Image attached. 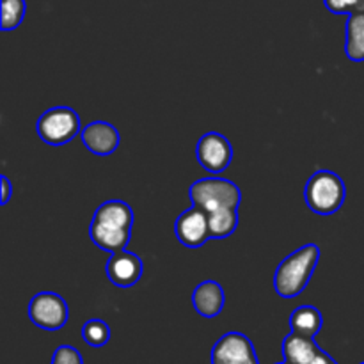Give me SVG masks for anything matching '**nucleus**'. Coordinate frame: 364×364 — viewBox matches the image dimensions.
<instances>
[{
  "label": "nucleus",
  "instance_id": "1",
  "mask_svg": "<svg viewBox=\"0 0 364 364\" xmlns=\"http://www.w3.org/2000/svg\"><path fill=\"white\" fill-rule=\"evenodd\" d=\"M134 210L128 203L112 199L96 208L89 226V237L92 244L107 252H117L127 249L132 240Z\"/></svg>",
  "mask_w": 364,
  "mask_h": 364
},
{
  "label": "nucleus",
  "instance_id": "2",
  "mask_svg": "<svg viewBox=\"0 0 364 364\" xmlns=\"http://www.w3.org/2000/svg\"><path fill=\"white\" fill-rule=\"evenodd\" d=\"M320 259V247L306 244L288 255L274 274V288L281 299H295L308 287Z\"/></svg>",
  "mask_w": 364,
  "mask_h": 364
},
{
  "label": "nucleus",
  "instance_id": "3",
  "mask_svg": "<svg viewBox=\"0 0 364 364\" xmlns=\"http://www.w3.org/2000/svg\"><path fill=\"white\" fill-rule=\"evenodd\" d=\"M347 188L343 180L333 171H316L304 188L306 205L318 215H333L343 206Z\"/></svg>",
  "mask_w": 364,
  "mask_h": 364
},
{
  "label": "nucleus",
  "instance_id": "4",
  "mask_svg": "<svg viewBox=\"0 0 364 364\" xmlns=\"http://www.w3.org/2000/svg\"><path fill=\"white\" fill-rule=\"evenodd\" d=\"M192 205L199 206L206 213L217 212L224 208H237L240 206V188L226 178H203L194 181L188 188Z\"/></svg>",
  "mask_w": 364,
  "mask_h": 364
},
{
  "label": "nucleus",
  "instance_id": "5",
  "mask_svg": "<svg viewBox=\"0 0 364 364\" xmlns=\"http://www.w3.org/2000/svg\"><path fill=\"white\" fill-rule=\"evenodd\" d=\"M38 135L50 146L68 144L80 134V117L70 107H53L39 116Z\"/></svg>",
  "mask_w": 364,
  "mask_h": 364
},
{
  "label": "nucleus",
  "instance_id": "6",
  "mask_svg": "<svg viewBox=\"0 0 364 364\" xmlns=\"http://www.w3.org/2000/svg\"><path fill=\"white\" fill-rule=\"evenodd\" d=\"M68 309L66 301L53 291H41L28 302V318L36 327L43 331H59L66 326Z\"/></svg>",
  "mask_w": 364,
  "mask_h": 364
},
{
  "label": "nucleus",
  "instance_id": "7",
  "mask_svg": "<svg viewBox=\"0 0 364 364\" xmlns=\"http://www.w3.org/2000/svg\"><path fill=\"white\" fill-rule=\"evenodd\" d=\"M196 159L208 173L219 174L226 171L233 160V146L224 135L208 132L196 146Z\"/></svg>",
  "mask_w": 364,
  "mask_h": 364
},
{
  "label": "nucleus",
  "instance_id": "8",
  "mask_svg": "<svg viewBox=\"0 0 364 364\" xmlns=\"http://www.w3.org/2000/svg\"><path fill=\"white\" fill-rule=\"evenodd\" d=\"M212 364H258V358L245 334L228 333L213 345Z\"/></svg>",
  "mask_w": 364,
  "mask_h": 364
},
{
  "label": "nucleus",
  "instance_id": "9",
  "mask_svg": "<svg viewBox=\"0 0 364 364\" xmlns=\"http://www.w3.org/2000/svg\"><path fill=\"white\" fill-rule=\"evenodd\" d=\"M174 233H176L178 240L185 247H201L206 242L212 240L208 226V213L203 208H199V206L192 205L191 210H185L176 219V223H174Z\"/></svg>",
  "mask_w": 364,
  "mask_h": 364
},
{
  "label": "nucleus",
  "instance_id": "10",
  "mask_svg": "<svg viewBox=\"0 0 364 364\" xmlns=\"http://www.w3.org/2000/svg\"><path fill=\"white\" fill-rule=\"evenodd\" d=\"M105 270L107 277H109V281L114 287L132 288L142 277L144 265H142V259L135 252L123 249V251H117L110 255Z\"/></svg>",
  "mask_w": 364,
  "mask_h": 364
},
{
  "label": "nucleus",
  "instance_id": "11",
  "mask_svg": "<svg viewBox=\"0 0 364 364\" xmlns=\"http://www.w3.org/2000/svg\"><path fill=\"white\" fill-rule=\"evenodd\" d=\"M80 139L85 148L98 156H109L119 148V132L107 121H92L82 128Z\"/></svg>",
  "mask_w": 364,
  "mask_h": 364
},
{
  "label": "nucleus",
  "instance_id": "12",
  "mask_svg": "<svg viewBox=\"0 0 364 364\" xmlns=\"http://www.w3.org/2000/svg\"><path fill=\"white\" fill-rule=\"evenodd\" d=\"M224 290L217 281H203L201 284H198L192 294V304L194 309L205 318H215L220 315L224 308Z\"/></svg>",
  "mask_w": 364,
  "mask_h": 364
},
{
  "label": "nucleus",
  "instance_id": "13",
  "mask_svg": "<svg viewBox=\"0 0 364 364\" xmlns=\"http://www.w3.org/2000/svg\"><path fill=\"white\" fill-rule=\"evenodd\" d=\"M322 348L316 345L315 338L304 336L291 331L283 341V358L290 364H309Z\"/></svg>",
  "mask_w": 364,
  "mask_h": 364
},
{
  "label": "nucleus",
  "instance_id": "14",
  "mask_svg": "<svg viewBox=\"0 0 364 364\" xmlns=\"http://www.w3.org/2000/svg\"><path fill=\"white\" fill-rule=\"evenodd\" d=\"M345 53L352 63L364 60V11L348 16Z\"/></svg>",
  "mask_w": 364,
  "mask_h": 364
},
{
  "label": "nucleus",
  "instance_id": "15",
  "mask_svg": "<svg viewBox=\"0 0 364 364\" xmlns=\"http://www.w3.org/2000/svg\"><path fill=\"white\" fill-rule=\"evenodd\" d=\"M322 313L315 306H301L290 316V327L294 333L315 338L322 329Z\"/></svg>",
  "mask_w": 364,
  "mask_h": 364
},
{
  "label": "nucleus",
  "instance_id": "16",
  "mask_svg": "<svg viewBox=\"0 0 364 364\" xmlns=\"http://www.w3.org/2000/svg\"><path fill=\"white\" fill-rule=\"evenodd\" d=\"M208 226L210 237L213 240H224V238L231 237L238 226V210L224 208L208 213Z\"/></svg>",
  "mask_w": 364,
  "mask_h": 364
},
{
  "label": "nucleus",
  "instance_id": "17",
  "mask_svg": "<svg viewBox=\"0 0 364 364\" xmlns=\"http://www.w3.org/2000/svg\"><path fill=\"white\" fill-rule=\"evenodd\" d=\"M82 340L89 345V347H105L110 340V329L103 320L92 318L84 323L82 327Z\"/></svg>",
  "mask_w": 364,
  "mask_h": 364
},
{
  "label": "nucleus",
  "instance_id": "18",
  "mask_svg": "<svg viewBox=\"0 0 364 364\" xmlns=\"http://www.w3.org/2000/svg\"><path fill=\"white\" fill-rule=\"evenodd\" d=\"M0 9H2V23H0L2 31H14L23 20L27 4L25 0H0Z\"/></svg>",
  "mask_w": 364,
  "mask_h": 364
},
{
  "label": "nucleus",
  "instance_id": "19",
  "mask_svg": "<svg viewBox=\"0 0 364 364\" xmlns=\"http://www.w3.org/2000/svg\"><path fill=\"white\" fill-rule=\"evenodd\" d=\"M323 6L333 14H350L363 13L364 0H323Z\"/></svg>",
  "mask_w": 364,
  "mask_h": 364
},
{
  "label": "nucleus",
  "instance_id": "20",
  "mask_svg": "<svg viewBox=\"0 0 364 364\" xmlns=\"http://www.w3.org/2000/svg\"><path fill=\"white\" fill-rule=\"evenodd\" d=\"M52 364H84L82 354L75 347L70 345H63L53 352Z\"/></svg>",
  "mask_w": 364,
  "mask_h": 364
},
{
  "label": "nucleus",
  "instance_id": "21",
  "mask_svg": "<svg viewBox=\"0 0 364 364\" xmlns=\"http://www.w3.org/2000/svg\"><path fill=\"white\" fill-rule=\"evenodd\" d=\"M0 185H2V198H0V203H2V205H7L11 196H13V185L7 180V176L0 178Z\"/></svg>",
  "mask_w": 364,
  "mask_h": 364
},
{
  "label": "nucleus",
  "instance_id": "22",
  "mask_svg": "<svg viewBox=\"0 0 364 364\" xmlns=\"http://www.w3.org/2000/svg\"><path fill=\"white\" fill-rule=\"evenodd\" d=\"M309 364H338L336 361H334L333 358H331L329 354H327V352H323V350H320V354L316 355L315 359H313L311 363Z\"/></svg>",
  "mask_w": 364,
  "mask_h": 364
},
{
  "label": "nucleus",
  "instance_id": "23",
  "mask_svg": "<svg viewBox=\"0 0 364 364\" xmlns=\"http://www.w3.org/2000/svg\"><path fill=\"white\" fill-rule=\"evenodd\" d=\"M277 364H290V363H287V361H284V363H277Z\"/></svg>",
  "mask_w": 364,
  "mask_h": 364
},
{
  "label": "nucleus",
  "instance_id": "24",
  "mask_svg": "<svg viewBox=\"0 0 364 364\" xmlns=\"http://www.w3.org/2000/svg\"><path fill=\"white\" fill-rule=\"evenodd\" d=\"M361 364H364V363H361Z\"/></svg>",
  "mask_w": 364,
  "mask_h": 364
}]
</instances>
